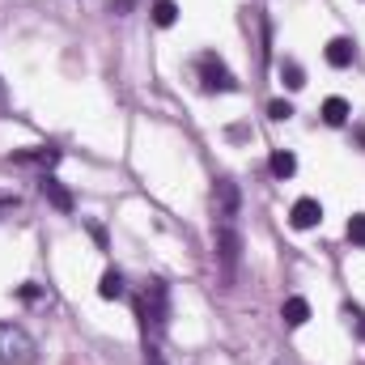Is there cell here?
<instances>
[{
	"label": "cell",
	"mask_w": 365,
	"mask_h": 365,
	"mask_svg": "<svg viewBox=\"0 0 365 365\" xmlns=\"http://www.w3.org/2000/svg\"><path fill=\"white\" fill-rule=\"evenodd\" d=\"M136 319H140V331L145 340H162L166 327H170V284L149 276L145 289L136 293Z\"/></svg>",
	"instance_id": "1"
},
{
	"label": "cell",
	"mask_w": 365,
	"mask_h": 365,
	"mask_svg": "<svg viewBox=\"0 0 365 365\" xmlns=\"http://www.w3.org/2000/svg\"><path fill=\"white\" fill-rule=\"evenodd\" d=\"M212 255H217L221 280L234 284V276L242 268V234H238V225H212Z\"/></svg>",
	"instance_id": "2"
},
{
	"label": "cell",
	"mask_w": 365,
	"mask_h": 365,
	"mask_svg": "<svg viewBox=\"0 0 365 365\" xmlns=\"http://www.w3.org/2000/svg\"><path fill=\"white\" fill-rule=\"evenodd\" d=\"M34 340L17 323H0V365H34Z\"/></svg>",
	"instance_id": "3"
},
{
	"label": "cell",
	"mask_w": 365,
	"mask_h": 365,
	"mask_svg": "<svg viewBox=\"0 0 365 365\" xmlns=\"http://www.w3.org/2000/svg\"><path fill=\"white\" fill-rule=\"evenodd\" d=\"M242 212V191L234 179H217L212 182V225H238Z\"/></svg>",
	"instance_id": "4"
},
{
	"label": "cell",
	"mask_w": 365,
	"mask_h": 365,
	"mask_svg": "<svg viewBox=\"0 0 365 365\" xmlns=\"http://www.w3.org/2000/svg\"><path fill=\"white\" fill-rule=\"evenodd\" d=\"M195 73H200V90L204 93H238L242 86L234 81V73L217 60V56H200L195 60Z\"/></svg>",
	"instance_id": "5"
},
{
	"label": "cell",
	"mask_w": 365,
	"mask_h": 365,
	"mask_svg": "<svg viewBox=\"0 0 365 365\" xmlns=\"http://www.w3.org/2000/svg\"><path fill=\"white\" fill-rule=\"evenodd\" d=\"M38 191H43V200H47L51 208H60V212H73V191L56 179V175H43V179H38Z\"/></svg>",
	"instance_id": "6"
},
{
	"label": "cell",
	"mask_w": 365,
	"mask_h": 365,
	"mask_svg": "<svg viewBox=\"0 0 365 365\" xmlns=\"http://www.w3.org/2000/svg\"><path fill=\"white\" fill-rule=\"evenodd\" d=\"M289 221H293V230H314V225L323 221V204H319V200H310V195H302V200L293 204Z\"/></svg>",
	"instance_id": "7"
},
{
	"label": "cell",
	"mask_w": 365,
	"mask_h": 365,
	"mask_svg": "<svg viewBox=\"0 0 365 365\" xmlns=\"http://www.w3.org/2000/svg\"><path fill=\"white\" fill-rule=\"evenodd\" d=\"M9 162H17V166H43V170H51L56 162H60V149H21V153H13Z\"/></svg>",
	"instance_id": "8"
},
{
	"label": "cell",
	"mask_w": 365,
	"mask_h": 365,
	"mask_svg": "<svg viewBox=\"0 0 365 365\" xmlns=\"http://www.w3.org/2000/svg\"><path fill=\"white\" fill-rule=\"evenodd\" d=\"M353 56H357L353 38H331V43H327V64H331V68H349Z\"/></svg>",
	"instance_id": "9"
},
{
	"label": "cell",
	"mask_w": 365,
	"mask_h": 365,
	"mask_svg": "<svg viewBox=\"0 0 365 365\" xmlns=\"http://www.w3.org/2000/svg\"><path fill=\"white\" fill-rule=\"evenodd\" d=\"M280 319H284L289 327H302V323L310 319V302H306V297H284V306H280Z\"/></svg>",
	"instance_id": "10"
},
{
	"label": "cell",
	"mask_w": 365,
	"mask_h": 365,
	"mask_svg": "<svg viewBox=\"0 0 365 365\" xmlns=\"http://www.w3.org/2000/svg\"><path fill=\"white\" fill-rule=\"evenodd\" d=\"M323 123L327 128H344L349 123V102L344 98H327L323 102Z\"/></svg>",
	"instance_id": "11"
},
{
	"label": "cell",
	"mask_w": 365,
	"mask_h": 365,
	"mask_svg": "<svg viewBox=\"0 0 365 365\" xmlns=\"http://www.w3.org/2000/svg\"><path fill=\"white\" fill-rule=\"evenodd\" d=\"M98 293H102L106 302L123 297V272H119V268H106V272H102V284H98Z\"/></svg>",
	"instance_id": "12"
},
{
	"label": "cell",
	"mask_w": 365,
	"mask_h": 365,
	"mask_svg": "<svg viewBox=\"0 0 365 365\" xmlns=\"http://www.w3.org/2000/svg\"><path fill=\"white\" fill-rule=\"evenodd\" d=\"M268 166H272V175H276V179L284 182V179H293V170H297V158H293L289 149H276V153H272V162H268Z\"/></svg>",
	"instance_id": "13"
},
{
	"label": "cell",
	"mask_w": 365,
	"mask_h": 365,
	"mask_svg": "<svg viewBox=\"0 0 365 365\" xmlns=\"http://www.w3.org/2000/svg\"><path fill=\"white\" fill-rule=\"evenodd\" d=\"M153 21H158L162 30H170V26L179 21V4H175V0H153Z\"/></svg>",
	"instance_id": "14"
},
{
	"label": "cell",
	"mask_w": 365,
	"mask_h": 365,
	"mask_svg": "<svg viewBox=\"0 0 365 365\" xmlns=\"http://www.w3.org/2000/svg\"><path fill=\"white\" fill-rule=\"evenodd\" d=\"M280 77H284V86H289V90H302V86H306V73H302V64H293V60H284V64H280Z\"/></svg>",
	"instance_id": "15"
},
{
	"label": "cell",
	"mask_w": 365,
	"mask_h": 365,
	"mask_svg": "<svg viewBox=\"0 0 365 365\" xmlns=\"http://www.w3.org/2000/svg\"><path fill=\"white\" fill-rule=\"evenodd\" d=\"M344 319H349V327L357 331V340H365V310L357 306V302H349V306H344Z\"/></svg>",
	"instance_id": "16"
},
{
	"label": "cell",
	"mask_w": 365,
	"mask_h": 365,
	"mask_svg": "<svg viewBox=\"0 0 365 365\" xmlns=\"http://www.w3.org/2000/svg\"><path fill=\"white\" fill-rule=\"evenodd\" d=\"M349 242H353V247H365V212H357V217L349 221Z\"/></svg>",
	"instance_id": "17"
},
{
	"label": "cell",
	"mask_w": 365,
	"mask_h": 365,
	"mask_svg": "<svg viewBox=\"0 0 365 365\" xmlns=\"http://www.w3.org/2000/svg\"><path fill=\"white\" fill-rule=\"evenodd\" d=\"M145 365H166L162 349H158V340H145Z\"/></svg>",
	"instance_id": "18"
},
{
	"label": "cell",
	"mask_w": 365,
	"mask_h": 365,
	"mask_svg": "<svg viewBox=\"0 0 365 365\" xmlns=\"http://www.w3.org/2000/svg\"><path fill=\"white\" fill-rule=\"evenodd\" d=\"M17 297H21V302H38V297H43V289H38L34 280H26V284H17Z\"/></svg>",
	"instance_id": "19"
},
{
	"label": "cell",
	"mask_w": 365,
	"mask_h": 365,
	"mask_svg": "<svg viewBox=\"0 0 365 365\" xmlns=\"http://www.w3.org/2000/svg\"><path fill=\"white\" fill-rule=\"evenodd\" d=\"M268 115H272L276 123H284V119H289V115H293V106H289V102H280V98H276L272 106H268Z\"/></svg>",
	"instance_id": "20"
},
{
	"label": "cell",
	"mask_w": 365,
	"mask_h": 365,
	"mask_svg": "<svg viewBox=\"0 0 365 365\" xmlns=\"http://www.w3.org/2000/svg\"><path fill=\"white\" fill-rule=\"evenodd\" d=\"M9 115V90H4V81H0V119Z\"/></svg>",
	"instance_id": "21"
},
{
	"label": "cell",
	"mask_w": 365,
	"mask_h": 365,
	"mask_svg": "<svg viewBox=\"0 0 365 365\" xmlns=\"http://www.w3.org/2000/svg\"><path fill=\"white\" fill-rule=\"evenodd\" d=\"M132 9V0H110V13H128Z\"/></svg>",
	"instance_id": "22"
},
{
	"label": "cell",
	"mask_w": 365,
	"mask_h": 365,
	"mask_svg": "<svg viewBox=\"0 0 365 365\" xmlns=\"http://www.w3.org/2000/svg\"><path fill=\"white\" fill-rule=\"evenodd\" d=\"M13 208H17V195H13V200H0V217H4V212H13Z\"/></svg>",
	"instance_id": "23"
}]
</instances>
